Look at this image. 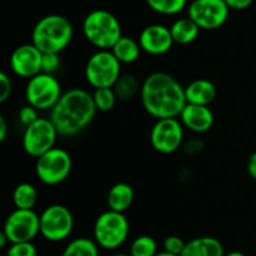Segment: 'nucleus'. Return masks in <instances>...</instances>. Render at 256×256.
<instances>
[{"instance_id":"obj_1","label":"nucleus","mask_w":256,"mask_h":256,"mask_svg":"<svg viewBox=\"0 0 256 256\" xmlns=\"http://www.w3.org/2000/svg\"><path fill=\"white\" fill-rule=\"evenodd\" d=\"M140 99L145 112L156 120L180 116L188 104L185 88L164 72H152L142 82Z\"/></svg>"},{"instance_id":"obj_2","label":"nucleus","mask_w":256,"mask_h":256,"mask_svg":"<svg viewBox=\"0 0 256 256\" xmlns=\"http://www.w3.org/2000/svg\"><path fill=\"white\" fill-rule=\"evenodd\" d=\"M96 112L92 94L85 89L74 88L62 92L59 102L50 110V120L59 135L72 136L89 126Z\"/></svg>"},{"instance_id":"obj_3","label":"nucleus","mask_w":256,"mask_h":256,"mask_svg":"<svg viewBox=\"0 0 256 256\" xmlns=\"http://www.w3.org/2000/svg\"><path fill=\"white\" fill-rule=\"evenodd\" d=\"M74 28L68 18L50 14L35 24L32 32V42L42 52H60L72 42Z\"/></svg>"},{"instance_id":"obj_4","label":"nucleus","mask_w":256,"mask_h":256,"mask_svg":"<svg viewBox=\"0 0 256 256\" xmlns=\"http://www.w3.org/2000/svg\"><path fill=\"white\" fill-rule=\"evenodd\" d=\"M82 32L85 39L99 50H110L122 36L118 18L104 9L92 10L85 16Z\"/></svg>"},{"instance_id":"obj_5","label":"nucleus","mask_w":256,"mask_h":256,"mask_svg":"<svg viewBox=\"0 0 256 256\" xmlns=\"http://www.w3.org/2000/svg\"><path fill=\"white\" fill-rule=\"evenodd\" d=\"M130 225L124 212L108 210L95 220L94 240L105 250H115L122 246L129 236Z\"/></svg>"},{"instance_id":"obj_6","label":"nucleus","mask_w":256,"mask_h":256,"mask_svg":"<svg viewBox=\"0 0 256 256\" xmlns=\"http://www.w3.org/2000/svg\"><path fill=\"white\" fill-rule=\"evenodd\" d=\"M122 75V62L112 50L94 52L85 65V79L94 89L112 88Z\"/></svg>"},{"instance_id":"obj_7","label":"nucleus","mask_w":256,"mask_h":256,"mask_svg":"<svg viewBox=\"0 0 256 256\" xmlns=\"http://www.w3.org/2000/svg\"><path fill=\"white\" fill-rule=\"evenodd\" d=\"M72 169L69 152L62 148H52L36 159L35 172L42 184L54 186L68 179Z\"/></svg>"},{"instance_id":"obj_8","label":"nucleus","mask_w":256,"mask_h":256,"mask_svg":"<svg viewBox=\"0 0 256 256\" xmlns=\"http://www.w3.org/2000/svg\"><path fill=\"white\" fill-rule=\"evenodd\" d=\"M62 95V85L52 74L39 72L28 80L25 99L38 110H52Z\"/></svg>"},{"instance_id":"obj_9","label":"nucleus","mask_w":256,"mask_h":256,"mask_svg":"<svg viewBox=\"0 0 256 256\" xmlns=\"http://www.w3.org/2000/svg\"><path fill=\"white\" fill-rule=\"evenodd\" d=\"M72 229L74 218L64 205H50L40 214V234L48 242H62L70 236Z\"/></svg>"},{"instance_id":"obj_10","label":"nucleus","mask_w":256,"mask_h":256,"mask_svg":"<svg viewBox=\"0 0 256 256\" xmlns=\"http://www.w3.org/2000/svg\"><path fill=\"white\" fill-rule=\"evenodd\" d=\"M59 135L50 118H39L32 124L25 126L22 134V148L32 158H39L55 146Z\"/></svg>"},{"instance_id":"obj_11","label":"nucleus","mask_w":256,"mask_h":256,"mask_svg":"<svg viewBox=\"0 0 256 256\" xmlns=\"http://www.w3.org/2000/svg\"><path fill=\"white\" fill-rule=\"evenodd\" d=\"M2 232L10 244L32 242L40 234V215L32 209H15L5 220Z\"/></svg>"},{"instance_id":"obj_12","label":"nucleus","mask_w":256,"mask_h":256,"mask_svg":"<svg viewBox=\"0 0 256 256\" xmlns=\"http://www.w3.org/2000/svg\"><path fill=\"white\" fill-rule=\"evenodd\" d=\"M184 140V125L178 118L158 119L150 132L152 146L160 154H172Z\"/></svg>"},{"instance_id":"obj_13","label":"nucleus","mask_w":256,"mask_h":256,"mask_svg":"<svg viewBox=\"0 0 256 256\" xmlns=\"http://www.w3.org/2000/svg\"><path fill=\"white\" fill-rule=\"evenodd\" d=\"M229 10L225 0H192L188 14L202 30H215L226 22Z\"/></svg>"},{"instance_id":"obj_14","label":"nucleus","mask_w":256,"mask_h":256,"mask_svg":"<svg viewBox=\"0 0 256 256\" xmlns=\"http://www.w3.org/2000/svg\"><path fill=\"white\" fill-rule=\"evenodd\" d=\"M42 54L34 44H24L18 46L10 56V68L12 72L20 78L35 76L42 72Z\"/></svg>"},{"instance_id":"obj_15","label":"nucleus","mask_w":256,"mask_h":256,"mask_svg":"<svg viewBox=\"0 0 256 256\" xmlns=\"http://www.w3.org/2000/svg\"><path fill=\"white\" fill-rule=\"evenodd\" d=\"M138 42L142 52L150 55L166 54L174 44L170 28L162 24H152L144 28L140 32Z\"/></svg>"},{"instance_id":"obj_16","label":"nucleus","mask_w":256,"mask_h":256,"mask_svg":"<svg viewBox=\"0 0 256 256\" xmlns=\"http://www.w3.org/2000/svg\"><path fill=\"white\" fill-rule=\"evenodd\" d=\"M180 122L184 128L192 132L202 134L209 132L214 125V114L209 105H198L188 102L180 112Z\"/></svg>"},{"instance_id":"obj_17","label":"nucleus","mask_w":256,"mask_h":256,"mask_svg":"<svg viewBox=\"0 0 256 256\" xmlns=\"http://www.w3.org/2000/svg\"><path fill=\"white\" fill-rule=\"evenodd\" d=\"M224 246L220 240L210 236L195 238L185 244L180 256H224Z\"/></svg>"},{"instance_id":"obj_18","label":"nucleus","mask_w":256,"mask_h":256,"mask_svg":"<svg viewBox=\"0 0 256 256\" xmlns=\"http://www.w3.org/2000/svg\"><path fill=\"white\" fill-rule=\"evenodd\" d=\"M185 96L189 104L210 105L216 98V88L210 80L196 79L185 88Z\"/></svg>"},{"instance_id":"obj_19","label":"nucleus","mask_w":256,"mask_h":256,"mask_svg":"<svg viewBox=\"0 0 256 256\" xmlns=\"http://www.w3.org/2000/svg\"><path fill=\"white\" fill-rule=\"evenodd\" d=\"M134 198V190L129 184L118 182L109 190L106 199L108 206H109L110 210H114V212H124L132 206Z\"/></svg>"},{"instance_id":"obj_20","label":"nucleus","mask_w":256,"mask_h":256,"mask_svg":"<svg viewBox=\"0 0 256 256\" xmlns=\"http://www.w3.org/2000/svg\"><path fill=\"white\" fill-rule=\"evenodd\" d=\"M200 28L196 22L192 19L188 18H180V19L175 20L170 26V32H172V36L174 39V42L180 45H188L196 40L199 36Z\"/></svg>"},{"instance_id":"obj_21","label":"nucleus","mask_w":256,"mask_h":256,"mask_svg":"<svg viewBox=\"0 0 256 256\" xmlns=\"http://www.w3.org/2000/svg\"><path fill=\"white\" fill-rule=\"evenodd\" d=\"M110 50L122 64H132L139 59L142 48L132 38L122 36Z\"/></svg>"},{"instance_id":"obj_22","label":"nucleus","mask_w":256,"mask_h":256,"mask_svg":"<svg viewBox=\"0 0 256 256\" xmlns=\"http://www.w3.org/2000/svg\"><path fill=\"white\" fill-rule=\"evenodd\" d=\"M99 248L95 240L78 238L65 246L62 256H99Z\"/></svg>"},{"instance_id":"obj_23","label":"nucleus","mask_w":256,"mask_h":256,"mask_svg":"<svg viewBox=\"0 0 256 256\" xmlns=\"http://www.w3.org/2000/svg\"><path fill=\"white\" fill-rule=\"evenodd\" d=\"M112 89H114L118 99L122 100V102H128V100H132V98L136 96L138 92L142 89V85H140L136 76L125 74L120 75V78L116 80Z\"/></svg>"},{"instance_id":"obj_24","label":"nucleus","mask_w":256,"mask_h":256,"mask_svg":"<svg viewBox=\"0 0 256 256\" xmlns=\"http://www.w3.org/2000/svg\"><path fill=\"white\" fill-rule=\"evenodd\" d=\"M38 202V192L34 185L22 182L12 192V202L16 209H32Z\"/></svg>"},{"instance_id":"obj_25","label":"nucleus","mask_w":256,"mask_h":256,"mask_svg":"<svg viewBox=\"0 0 256 256\" xmlns=\"http://www.w3.org/2000/svg\"><path fill=\"white\" fill-rule=\"evenodd\" d=\"M188 0H146L152 10L162 15L179 14L186 6Z\"/></svg>"},{"instance_id":"obj_26","label":"nucleus","mask_w":256,"mask_h":256,"mask_svg":"<svg viewBox=\"0 0 256 256\" xmlns=\"http://www.w3.org/2000/svg\"><path fill=\"white\" fill-rule=\"evenodd\" d=\"M158 252V244L154 238L149 235L138 236L130 246L132 256H155Z\"/></svg>"},{"instance_id":"obj_27","label":"nucleus","mask_w":256,"mask_h":256,"mask_svg":"<svg viewBox=\"0 0 256 256\" xmlns=\"http://www.w3.org/2000/svg\"><path fill=\"white\" fill-rule=\"evenodd\" d=\"M92 98H94V102L98 112H110L115 106V102L118 100L116 94H115L112 88H99V89H95Z\"/></svg>"},{"instance_id":"obj_28","label":"nucleus","mask_w":256,"mask_h":256,"mask_svg":"<svg viewBox=\"0 0 256 256\" xmlns=\"http://www.w3.org/2000/svg\"><path fill=\"white\" fill-rule=\"evenodd\" d=\"M6 256H38L36 246L32 242H12L8 248Z\"/></svg>"},{"instance_id":"obj_29","label":"nucleus","mask_w":256,"mask_h":256,"mask_svg":"<svg viewBox=\"0 0 256 256\" xmlns=\"http://www.w3.org/2000/svg\"><path fill=\"white\" fill-rule=\"evenodd\" d=\"M60 56L58 52H44L42 54V72H48V74H54L60 68Z\"/></svg>"},{"instance_id":"obj_30","label":"nucleus","mask_w":256,"mask_h":256,"mask_svg":"<svg viewBox=\"0 0 256 256\" xmlns=\"http://www.w3.org/2000/svg\"><path fill=\"white\" fill-rule=\"evenodd\" d=\"M18 116H19L20 122H22V125H25V126L32 124L35 120L39 119V116H38V109L32 106L30 104L22 106V109L19 110V114H18Z\"/></svg>"},{"instance_id":"obj_31","label":"nucleus","mask_w":256,"mask_h":256,"mask_svg":"<svg viewBox=\"0 0 256 256\" xmlns=\"http://www.w3.org/2000/svg\"><path fill=\"white\" fill-rule=\"evenodd\" d=\"M185 244L186 242L182 239H180L179 236H168L164 240V250L172 252L175 255H182V250H184Z\"/></svg>"},{"instance_id":"obj_32","label":"nucleus","mask_w":256,"mask_h":256,"mask_svg":"<svg viewBox=\"0 0 256 256\" xmlns=\"http://www.w3.org/2000/svg\"><path fill=\"white\" fill-rule=\"evenodd\" d=\"M12 92V79L6 72H0V102H5Z\"/></svg>"},{"instance_id":"obj_33","label":"nucleus","mask_w":256,"mask_h":256,"mask_svg":"<svg viewBox=\"0 0 256 256\" xmlns=\"http://www.w3.org/2000/svg\"><path fill=\"white\" fill-rule=\"evenodd\" d=\"M254 0H225L229 9L232 10H244L248 9L252 4Z\"/></svg>"},{"instance_id":"obj_34","label":"nucleus","mask_w":256,"mask_h":256,"mask_svg":"<svg viewBox=\"0 0 256 256\" xmlns=\"http://www.w3.org/2000/svg\"><path fill=\"white\" fill-rule=\"evenodd\" d=\"M248 172L252 179L256 180V152H252L248 160Z\"/></svg>"},{"instance_id":"obj_35","label":"nucleus","mask_w":256,"mask_h":256,"mask_svg":"<svg viewBox=\"0 0 256 256\" xmlns=\"http://www.w3.org/2000/svg\"><path fill=\"white\" fill-rule=\"evenodd\" d=\"M8 136V122L4 116H0V142H4Z\"/></svg>"},{"instance_id":"obj_36","label":"nucleus","mask_w":256,"mask_h":256,"mask_svg":"<svg viewBox=\"0 0 256 256\" xmlns=\"http://www.w3.org/2000/svg\"><path fill=\"white\" fill-rule=\"evenodd\" d=\"M8 242H10L9 239H8V236L5 235V232H0V248H5Z\"/></svg>"},{"instance_id":"obj_37","label":"nucleus","mask_w":256,"mask_h":256,"mask_svg":"<svg viewBox=\"0 0 256 256\" xmlns=\"http://www.w3.org/2000/svg\"><path fill=\"white\" fill-rule=\"evenodd\" d=\"M155 256H179V255L172 254V252H166V250H162V252H156V255H155Z\"/></svg>"},{"instance_id":"obj_38","label":"nucleus","mask_w":256,"mask_h":256,"mask_svg":"<svg viewBox=\"0 0 256 256\" xmlns=\"http://www.w3.org/2000/svg\"><path fill=\"white\" fill-rule=\"evenodd\" d=\"M224 256H246V255L242 254V252H226Z\"/></svg>"},{"instance_id":"obj_39","label":"nucleus","mask_w":256,"mask_h":256,"mask_svg":"<svg viewBox=\"0 0 256 256\" xmlns=\"http://www.w3.org/2000/svg\"><path fill=\"white\" fill-rule=\"evenodd\" d=\"M112 256H132V255H130V254H114Z\"/></svg>"},{"instance_id":"obj_40","label":"nucleus","mask_w":256,"mask_h":256,"mask_svg":"<svg viewBox=\"0 0 256 256\" xmlns=\"http://www.w3.org/2000/svg\"><path fill=\"white\" fill-rule=\"evenodd\" d=\"M2 256H6V255H2Z\"/></svg>"}]
</instances>
